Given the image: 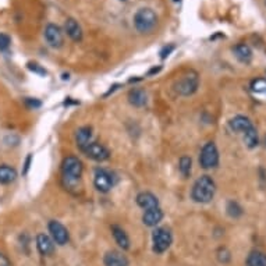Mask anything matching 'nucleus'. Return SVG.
I'll return each instance as SVG.
<instances>
[{
  "mask_svg": "<svg viewBox=\"0 0 266 266\" xmlns=\"http://www.w3.org/2000/svg\"><path fill=\"white\" fill-rule=\"evenodd\" d=\"M216 192V184L212 177L201 176L198 179L191 190V198L198 203L211 202Z\"/></svg>",
  "mask_w": 266,
  "mask_h": 266,
  "instance_id": "f257e3e1",
  "label": "nucleus"
},
{
  "mask_svg": "<svg viewBox=\"0 0 266 266\" xmlns=\"http://www.w3.org/2000/svg\"><path fill=\"white\" fill-rule=\"evenodd\" d=\"M158 16L152 9H139L134 16V25L141 34H148L156 27Z\"/></svg>",
  "mask_w": 266,
  "mask_h": 266,
  "instance_id": "f03ea898",
  "label": "nucleus"
},
{
  "mask_svg": "<svg viewBox=\"0 0 266 266\" xmlns=\"http://www.w3.org/2000/svg\"><path fill=\"white\" fill-rule=\"evenodd\" d=\"M173 243V235L170 230L166 227H158L152 233V250L156 254H163L170 248Z\"/></svg>",
  "mask_w": 266,
  "mask_h": 266,
  "instance_id": "7ed1b4c3",
  "label": "nucleus"
},
{
  "mask_svg": "<svg viewBox=\"0 0 266 266\" xmlns=\"http://www.w3.org/2000/svg\"><path fill=\"white\" fill-rule=\"evenodd\" d=\"M82 162L75 156H67L64 158L63 163H62V173L63 177L67 181H77L82 174Z\"/></svg>",
  "mask_w": 266,
  "mask_h": 266,
  "instance_id": "20e7f679",
  "label": "nucleus"
},
{
  "mask_svg": "<svg viewBox=\"0 0 266 266\" xmlns=\"http://www.w3.org/2000/svg\"><path fill=\"white\" fill-rule=\"evenodd\" d=\"M198 86H199V77H198V73L190 71V73H187L186 75H183V78L179 80V82L174 85V88H176V92L179 95L190 96L198 90Z\"/></svg>",
  "mask_w": 266,
  "mask_h": 266,
  "instance_id": "39448f33",
  "label": "nucleus"
},
{
  "mask_svg": "<svg viewBox=\"0 0 266 266\" xmlns=\"http://www.w3.org/2000/svg\"><path fill=\"white\" fill-rule=\"evenodd\" d=\"M199 163L203 169H213L219 165V151L215 142H208L203 145L199 155Z\"/></svg>",
  "mask_w": 266,
  "mask_h": 266,
  "instance_id": "423d86ee",
  "label": "nucleus"
},
{
  "mask_svg": "<svg viewBox=\"0 0 266 266\" xmlns=\"http://www.w3.org/2000/svg\"><path fill=\"white\" fill-rule=\"evenodd\" d=\"M48 227H49V233H50V237H52V240H53L56 244L66 245L67 243H69L70 240L69 230L66 229L60 222H57V220H50Z\"/></svg>",
  "mask_w": 266,
  "mask_h": 266,
  "instance_id": "0eeeda50",
  "label": "nucleus"
},
{
  "mask_svg": "<svg viewBox=\"0 0 266 266\" xmlns=\"http://www.w3.org/2000/svg\"><path fill=\"white\" fill-rule=\"evenodd\" d=\"M94 184H95L98 191L106 194V192L112 190L114 183H113V177L109 171L105 170V169H98L95 171V177H94Z\"/></svg>",
  "mask_w": 266,
  "mask_h": 266,
  "instance_id": "6e6552de",
  "label": "nucleus"
},
{
  "mask_svg": "<svg viewBox=\"0 0 266 266\" xmlns=\"http://www.w3.org/2000/svg\"><path fill=\"white\" fill-rule=\"evenodd\" d=\"M84 154L92 160H96V162H105V160L109 159V156H110V152H109V149L105 146V145L99 144V142H91L86 149L84 151Z\"/></svg>",
  "mask_w": 266,
  "mask_h": 266,
  "instance_id": "1a4fd4ad",
  "label": "nucleus"
},
{
  "mask_svg": "<svg viewBox=\"0 0 266 266\" xmlns=\"http://www.w3.org/2000/svg\"><path fill=\"white\" fill-rule=\"evenodd\" d=\"M45 39L52 48H60L64 42L63 32L54 24H48L45 28Z\"/></svg>",
  "mask_w": 266,
  "mask_h": 266,
  "instance_id": "9d476101",
  "label": "nucleus"
},
{
  "mask_svg": "<svg viewBox=\"0 0 266 266\" xmlns=\"http://www.w3.org/2000/svg\"><path fill=\"white\" fill-rule=\"evenodd\" d=\"M103 263L105 266H128L130 265V261L128 258L122 251H107L105 256H103Z\"/></svg>",
  "mask_w": 266,
  "mask_h": 266,
  "instance_id": "9b49d317",
  "label": "nucleus"
},
{
  "mask_svg": "<svg viewBox=\"0 0 266 266\" xmlns=\"http://www.w3.org/2000/svg\"><path fill=\"white\" fill-rule=\"evenodd\" d=\"M37 247L38 251L41 252V255L49 256L54 252V241L52 237H49L48 234H38L37 237Z\"/></svg>",
  "mask_w": 266,
  "mask_h": 266,
  "instance_id": "f8f14e48",
  "label": "nucleus"
},
{
  "mask_svg": "<svg viewBox=\"0 0 266 266\" xmlns=\"http://www.w3.org/2000/svg\"><path fill=\"white\" fill-rule=\"evenodd\" d=\"M162 219H163V212H162V209H160V208H154V209L145 211L144 216H142V222H144L145 226L156 227V226L162 222Z\"/></svg>",
  "mask_w": 266,
  "mask_h": 266,
  "instance_id": "ddd939ff",
  "label": "nucleus"
},
{
  "mask_svg": "<svg viewBox=\"0 0 266 266\" xmlns=\"http://www.w3.org/2000/svg\"><path fill=\"white\" fill-rule=\"evenodd\" d=\"M75 142H77V146L84 152L86 146L92 142V130H91V127L78 128L77 134H75Z\"/></svg>",
  "mask_w": 266,
  "mask_h": 266,
  "instance_id": "4468645a",
  "label": "nucleus"
},
{
  "mask_svg": "<svg viewBox=\"0 0 266 266\" xmlns=\"http://www.w3.org/2000/svg\"><path fill=\"white\" fill-rule=\"evenodd\" d=\"M230 128L235 131V133H247L248 130L254 127V124L251 123V120L245 116H235L234 119H231L229 123Z\"/></svg>",
  "mask_w": 266,
  "mask_h": 266,
  "instance_id": "2eb2a0df",
  "label": "nucleus"
},
{
  "mask_svg": "<svg viewBox=\"0 0 266 266\" xmlns=\"http://www.w3.org/2000/svg\"><path fill=\"white\" fill-rule=\"evenodd\" d=\"M137 203H138V206H141L145 211L159 208V201L152 192H141V194H138L137 195Z\"/></svg>",
  "mask_w": 266,
  "mask_h": 266,
  "instance_id": "dca6fc26",
  "label": "nucleus"
},
{
  "mask_svg": "<svg viewBox=\"0 0 266 266\" xmlns=\"http://www.w3.org/2000/svg\"><path fill=\"white\" fill-rule=\"evenodd\" d=\"M64 29H66V34H67L74 42H80L81 39H82V29H81L80 24L75 21L74 18H67V20H66Z\"/></svg>",
  "mask_w": 266,
  "mask_h": 266,
  "instance_id": "f3484780",
  "label": "nucleus"
},
{
  "mask_svg": "<svg viewBox=\"0 0 266 266\" xmlns=\"http://www.w3.org/2000/svg\"><path fill=\"white\" fill-rule=\"evenodd\" d=\"M128 101L130 103L135 107H142L146 105L148 102V96H146V92L141 88H134V90L130 91L128 94Z\"/></svg>",
  "mask_w": 266,
  "mask_h": 266,
  "instance_id": "a211bd4d",
  "label": "nucleus"
},
{
  "mask_svg": "<svg viewBox=\"0 0 266 266\" xmlns=\"http://www.w3.org/2000/svg\"><path fill=\"white\" fill-rule=\"evenodd\" d=\"M112 234L120 248H123V250H128L130 248V239H128L127 233L124 231V229H122L117 224H113Z\"/></svg>",
  "mask_w": 266,
  "mask_h": 266,
  "instance_id": "6ab92c4d",
  "label": "nucleus"
},
{
  "mask_svg": "<svg viewBox=\"0 0 266 266\" xmlns=\"http://www.w3.org/2000/svg\"><path fill=\"white\" fill-rule=\"evenodd\" d=\"M233 52H234V56L237 59L241 62V63H248L251 59H252V50L248 45L245 43H239L233 48Z\"/></svg>",
  "mask_w": 266,
  "mask_h": 266,
  "instance_id": "aec40b11",
  "label": "nucleus"
},
{
  "mask_svg": "<svg viewBox=\"0 0 266 266\" xmlns=\"http://www.w3.org/2000/svg\"><path fill=\"white\" fill-rule=\"evenodd\" d=\"M17 179V171L11 166H0V184H10Z\"/></svg>",
  "mask_w": 266,
  "mask_h": 266,
  "instance_id": "412c9836",
  "label": "nucleus"
},
{
  "mask_svg": "<svg viewBox=\"0 0 266 266\" xmlns=\"http://www.w3.org/2000/svg\"><path fill=\"white\" fill-rule=\"evenodd\" d=\"M245 266H266V254L262 251H252L247 258Z\"/></svg>",
  "mask_w": 266,
  "mask_h": 266,
  "instance_id": "4be33fe9",
  "label": "nucleus"
},
{
  "mask_svg": "<svg viewBox=\"0 0 266 266\" xmlns=\"http://www.w3.org/2000/svg\"><path fill=\"white\" fill-rule=\"evenodd\" d=\"M251 92H252L254 96L258 98V99H265L266 101V81L262 80V78L252 81V84H251Z\"/></svg>",
  "mask_w": 266,
  "mask_h": 266,
  "instance_id": "5701e85b",
  "label": "nucleus"
},
{
  "mask_svg": "<svg viewBox=\"0 0 266 266\" xmlns=\"http://www.w3.org/2000/svg\"><path fill=\"white\" fill-rule=\"evenodd\" d=\"M179 170H180L181 176L184 179H188L191 176V170H192V160L190 156H183L179 162Z\"/></svg>",
  "mask_w": 266,
  "mask_h": 266,
  "instance_id": "b1692460",
  "label": "nucleus"
},
{
  "mask_svg": "<svg viewBox=\"0 0 266 266\" xmlns=\"http://www.w3.org/2000/svg\"><path fill=\"white\" fill-rule=\"evenodd\" d=\"M244 142L250 149L258 146L259 138H258V131H256L255 127H252L247 133H244Z\"/></svg>",
  "mask_w": 266,
  "mask_h": 266,
  "instance_id": "393cba45",
  "label": "nucleus"
},
{
  "mask_svg": "<svg viewBox=\"0 0 266 266\" xmlns=\"http://www.w3.org/2000/svg\"><path fill=\"white\" fill-rule=\"evenodd\" d=\"M226 209H227L229 216H231V218H240L243 215V208L240 206L237 202H234V201H230Z\"/></svg>",
  "mask_w": 266,
  "mask_h": 266,
  "instance_id": "a878e982",
  "label": "nucleus"
},
{
  "mask_svg": "<svg viewBox=\"0 0 266 266\" xmlns=\"http://www.w3.org/2000/svg\"><path fill=\"white\" fill-rule=\"evenodd\" d=\"M11 43V39L9 35H6V34H0V50H6V49H9Z\"/></svg>",
  "mask_w": 266,
  "mask_h": 266,
  "instance_id": "bb28decb",
  "label": "nucleus"
},
{
  "mask_svg": "<svg viewBox=\"0 0 266 266\" xmlns=\"http://www.w3.org/2000/svg\"><path fill=\"white\" fill-rule=\"evenodd\" d=\"M230 252L226 248H220V250L218 251V259L220 262H223V263H226V262L230 261Z\"/></svg>",
  "mask_w": 266,
  "mask_h": 266,
  "instance_id": "cd10ccee",
  "label": "nucleus"
},
{
  "mask_svg": "<svg viewBox=\"0 0 266 266\" xmlns=\"http://www.w3.org/2000/svg\"><path fill=\"white\" fill-rule=\"evenodd\" d=\"M24 102H25V105H27L29 109H37V107H41V105H42L41 101H38L35 98H25Z\"/></svg>",
  "mask_w": 266,
  "mask_h": 266,
  "instance_id": "c85d7f7f",
  "label": "nucleus"
},
{
  "mask_svg": "<svg viewBox=\"0 0 266 266\" xmlns=\"http://www.w3.org/2000/svg\"><path fill=\"white\" fill-rule=\"evenodd\" d=\"M28 69L31 70V71H34V73H38V74H42V75L46 74V70L41 69L39 64L37 63H28Z\"/></svg>",
  "mask_w": 266,
  "mask_h": 266,
  "instance_id": "c756f323",
  "label": "nucleus"
},
{
  "mask_svg": "<svg viewBox=\"0 0 266 266\" xmlns=\"http://www.w3.org/2000/svg\"><path fill=\"white\" fill-rule=\"evenodd\" d=\"M173 49H174V46H173V45H170L169 48L166 46V48L162 49V50H160V57H162V59H166V57H167V56L170 54V52L173 50Z\"/></svg>",
  "mask_w": 266,
  "mask_h": 266,
  "instance_id": "7c9ffc66",
  "label": "nucleus"
},
{
  "mask_svg": "<svg viewBox=\"0 0 266 266\" xmlns=\"http://www.w3.org/2000/svg\"><path fill=\"white\" fill-rule=\"evenodd\" d=\"M0 266H11V262L9 261V258L0 252Z\"/></svg>",
  "mask_w": 266,
  "mask_h": 266,
  "instance_id": "2f4dec72",
  "label": "nucleus"
},
{
  "mask_svg": "<svg viewBox=\"0 0 266 266\" xmlns=\"http://www.w3.org/2000/svg\"><path fill=\"white\" fill-rule=\"evenodd\" d=\"M31 159H32V156L31 155H28L27 160H25V167H24V171H22L24 174H27L28 169H29V163H31Z\"/></svg>",
  "mask_w": 266,
  "mask_h": 266,
  "instance_id": "473e14b6",
  "label": "nucleus"
},
{
  "mask_svg": "<svg viewBox=\"0 0 266 266\" xmlns=\"http://www.w3.org/2000/svg\"><path fill=\"white\" fill-rule=\"evenodd\" d=\"M265 142H266V138H265Z\"/></svg>",
  "mask_w": 266,
  "mask_h": 266,
  "instance_id": "72a5a7b5",
  "label": "nucleus"
},
{
  "mask_svg": "<svg viewBox=\"0 0 266 266\" xmlns=\"http://www.w3.org/2000/svg\"><path fill=\"white\" fill-rule=\"evenodd\" d=\"M265 3H266V0H265Z\"/></svg>",
  "mask_w": 266,
  "mask_h": 266,
  "instance_id": "f704fd0d",
  "label": "nucleus"
}]
</instances>
